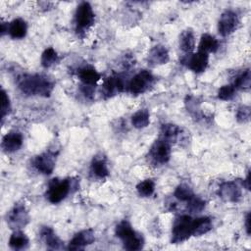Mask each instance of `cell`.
Instances as JSON below:
<instances>
[{"label": "cell", "instance_id": "6da1fadb", "mask_svg": "<svg viewBox=\"0 0 251 251\" xmlns=\"http://www.w3.org/2000/svg\"><path fill=\"white\" fill-rule=\"evenodd\" d=\"M19 88L26 95L48 97L54 88V82L42 75H23L18 79Z\"/></svg>", "mask_w": 251, "mask_h": 251}, {"label": "cell", "instance_id": "7a4b0ae2", "mask_svg": "<svg viewBox=\"0 0 251 251\" xmlns=\"http://www.w3.org/2000/svg\"><path fill=\"white\" fill-rule=\"evenodd\" d=\"M116 235L122 239L126 250H140L144 245L142 234L135 231L127 221L120 222L116 226Z\"/></svg>", "mask_w": 251, "mask_h": 251}, {"label": "cell", "instance_id": "3957f363", "mask_svg": "<svg viewBox=\"0 0 251 251\" xmlns=\"http://www.w3.org/2000/svg\"><path fill=\"white\" fill-rule=\"evenodd\" d=\"M193 235V219L182 215L176 219L172 229V243L177 244L187 240Z\"/></svg>", "mask_w": 251, "mask_h": 251}, {"label": "cell", "instance_id": "277c9868", "mask_svg": "<svg viewBox=\"0 0 251 251\" xmlns=\"http://www.w3.org/2000/svg\"><path fill=\"white\" fill-rule=\"evenodd\" d=\"M72 182L73 180L70 178L51 179V181L48 184V189L46 192V197L48 201L53 204H57L64 200L73 187Z\"/></svg>", "mask_w": 251, "mask_h": 251}, {"label": "cell", "instance_id": "5b68a950", "mask_svg": "<svg viewBox=\"0 0 251 251\" xmlns=\"http://www.w3.org/2000/svg\"><path fill=\"white\" fill-rule=\"evenodd\" d=\"M171 157V143L165 138L157 139L149 149L148 158L155 165L166 164Z\"/></svg>", "mask_w": 251, "mask_h": 251}, {"label": "cell", "instance_id": "8992f818", "mask_svg": "<svg viewBox=\"0 0 251 251\" xmlns=\"http://www.w3.org/2000/svg\"><path fill=\"white\" fill-rule=\"evenodd\" d=\"M154 82V76L151 72L147 70H142L137 73L129 80L127 84L128 91L132 94H142L149 89V87Z\"/></svg>", "mask_w": 251, "mask_h": 251}, {"label": "cell", "instance_id": "52a82bcc", "mask_svg": "<svg viewBox=\"0 0 251 251\" xmlns=\"http://www.w3.org/2000/svg\"><path fill=\"white\" fill-rule=\"evenodd\" d=\"M75 22L77 31H85L94 23V13L88 2H81L75 11Z\"/></svg>", "mask_w": 251, "mask_h": 251}, {"label": "cell", "instance_id": "ba28073f", "mask_svg": "<svg viewBox=\"0 0 251 251\" xmlns=\"http://www.w3.org/2000/svg\"><path fill=\"white\" fill-rule=\"evenodd\" d=\"M238 25L239 20L237 14L231 10H226L220 17L218 30L222 36H227L237 28Z\"/></svg>", "mask_w": 251, "mask_h": 251}, {"label": "cell", "instance_id": "9c48e42d", "mask_svg": "<svg viewBox=\"0 0 251 251\" xmlns=\"http://www.w3.org/2000/svg\"><path fill=\"white\" fill-rule=\"evenodd\" d=\"M28 220H29L28 213L25 205L18 203L10 211L7 218V223L12 228L16 230L24 227L28 223Z\"/></svg>", "mask_w": 251, "mask_h": 251}, {"label": "cell", "instance_id": "30bf717a", "mask_svg": "<svg viewBox=\"0 0 251 251\" xmlns=\"http://www.w3.org/2000/svg\"><path fill=\"white\" fill-rule=\"evenodd\" d=\"M188 55V54H187ZM181 63L183 65H186L188 69H190L194 73H202L206 70L208 67L209 63V55L205 52L198 51L194 54L185 56L182 60Z\"/></svg>", "mask_w": 251, "mask_h": 251}, {"label": "cell", "instance_id": "8fae6325", "mask_svg": "<svg viewBox=\"0 0 251 251\" xmlns=\"http://www.w3.org/2000/svg\"><path fill=\"white\" fill-rule=\"evenodd\" d=\"M218 194L224 201L232 203L238 202L242 196L241 189L235 181L223 182L219 187Z\"/></svg>", "mask_w": 251, "mask_h": 251}, {"label": "cell", "instance_id": "7c38bea8", "mask_svg": "<svg viewBox=\"0 0 251 251\" xmlns=\"http://www.w3.org/2000/svg\"><path fill=\"white\" fill-rule=\"evenodd\" d=\"M56 156L53 152H44L35 157L33 166L35 169L43 175H50L55 168Z\"/></svg>", "mask_w": 251, "mask_h": 251}, {"label": "cell", "instance_id": "4fadbf2b", "mask_svg": "<svg viewBox=\"0 0 251 251\" xmlns=\"http://www.w3.org/2000/svg\"><path fill=\"white\" fill-rule=\"evenodd\" d=\"M94 232L92 229H84L75 234L72 240L69 243V250H81L84 249L87 245H90L94 242Z\"/></svg>", "mask_w": 251, "mask_h": 251}, {"label": "cell", "instance_id": "5bb4252c", "mask_svg": "<svg viewBox=\"0 0 251 251\" xmlns=\"http://www.w3.org/2000/svg\"><path fill=\"white\" fill-rule=\"evenodd\" d=\"M125 87H126V83L124 78L120 75H115L107 77L104 80V83L102 85V90L105 95L110 97L117 93L123 92L125 90Z\"/></svg>", "mask_w": 251, "mask_h": 251}, {"label": "cell", "instance_id": "9a60e30c", "mask_svg": "<svg viewBox=\"0 0 251 251\" xmlns=\"http://www.w3.org/2000/svg\"><path fill=\"white\" fill-rule=\"evenodd\" d=\"M23 135L19 131H10L6 133L2 139L1 146L7 153H13L18 151L23 145Z\"/></svg>", "mask_w": 251, "mask_h": 251}, {"label": "cell", "instance_id": "2e32d148", "mask_svg": "<svg viewBox=\"0 0 251 251\" xmlns=\"http://www.w3.org/2000/svg\"><path fill=\"white\" fill-rule=\"evenodd\" d=\"M169 61V52L163 45L154 46L148 53V63L152 66L163 65Z\"/></svg>", "mask_w": 251, "mask_h": 251}, {"label": "cell", "instance_id": "e0dca14e", "mask_svg": "<svg viewBox=\"0 0 251 251\" xmlns=\"http://www.w3.org/2000/svg\"><path fill=\"white\" fill-rule=\"evenodd\" d=\"M77 75L83 85L93 86L97 83V81L101 78L100 74L91 66H85L79 69Z\"/></svg>", "mask_w": 251, "mask_h": 251}, {"label": "cell", "instance_id": "ac0fdd59", "mask_svg": "<svg viewBox=\"0 0 251 251\" xmlns=\"http://www.w3.org/2000/svg\"><path fill=\"white\" fill-rule=\"evenodd\" d=\"M27 25L25 20L17 18L8 24V33L14 39H22L25 36Z\"/></svg>", "mask_w": 251, "mask_h": 251}, {"label": "cell", "instance_id": "d6986e66", "mask_svg": "<svg viewBox=\"0 0 251 251\" xmlns=\"http://www.w3.org/2000/svg\"><path fill=\"white\" fill-rule=\"evenodd\" d=\"M41 238L45 244L51 249H61L63 247L62 240L56 235L54 230L49 226H43L40 230Z\"/></svg>", "mask_w": 251, "mask_h": 251}, {"label": "cell", "instance_id": "ffe728a7", "mask_svg": "<svg viewBox=\"0 0 251 251\" xmlns=\"http://www.w3.org/2000/svg\"><path fill=\"white\" fill-rule=\"evenodd\" d=\"M218 48H219V41L218 39H216V37L208 33H204L201 36L200 42L198 45V51H202L209 54V53L216 52Z\"/></svg>", "mask_w": 251, "mask_h": 251}, {"label": "cell", "instance_id": "44dd1931", "mask_svg": "<svg viewBox=\"0 0 251 251\" xmlns=\"http://www.w3.org/2000/svg\"><path fill=\"white\" fill-rule=\"evenodd\" d=\"M27 236L21 230L16 229L9 238V246L14 250H23L28 246Z\"/></svg>", "mask_w": 251, "mask_h": 251}, {"label": "cell", "instance_id": "7402d4cb", "mask_svg": "<svg viewBox=\"0 0 251 251\" xmlns=\"http://www.w3.org/2000/svg\"><path fill=\"white\" fill-rule=\"evenodd\" d=\"M212 221L208 217L193 219V236H200L212 229Z\"/></svg>", "mask_w": 251, "mask_h": 251}, {"label": "cell", "instance_id": "603a6c76", "mask_svg": "<svg viewBox=\"0 0 251 251\" xmlns=\"http://www.w3.org/2000/svg\"><path fill=\"white\" fill-rule=\"evenodd\" d=\"M195 46V36L190 28L183 30L179 36V47L180 49L189 54L193 51Z\"/></svg>", "mask_w": 251, "mask_h": 251}, {"label": "cell", "instance_id": "cb8c5ba5", "mask_svg": "<svg viewBox=\"0 0 251 251\" xmlns=\"http://www.w3.org/2000/svg\"><path fill=\"white\" fill-rule=\"evenodd\" d=\"M181 128L174 124H165L161 128L162 137L168 140L170 143L176 142L181 135Z\"/></svg>", "mask_w": 251, "mask_h": 251}, {"label": "cell", "instance_id": "d4e9b609", "mask_svg": "<svg viewBox=\"0 0 251 251\" xmlns=\"http://www.w3.org/2000/svg\"><path fill=\"white\" fill-rule=\"evenodd\" d=\"M90 170L92 175L95 176L97 178H104L109 175L107 163L103 158L95 157L91 163Z\"/></svg>", "mask_w": 251, "mask_h": 251}, {"label": "cell", "instance_id": "484cf974", "mask_svg": "<svg viewBox=\"0 0 251 251\" xmlns=\"http://www.w3.org/2000/svg\"><path fill=\"white\" fill-rule=\"evenodd\" d=\"M149 112L147 109H141L134 113L131 117L132 126L136 128H143L149 125Z\"/></svg>", "mask_w": 251, "mask_h": 251}, {"label": "cell", "instance_id": "4316f807", "mask_svg": "<svg viewBox=\"0 0 251 251\" xmlns=\"http://www.w3.org/2000/svg\"><path fill=\"white\" fill-rule=\"evenodd\" d=\"M58 59H59V56L55 51V49L52 47H48L43 51L41 55V65L44 68H50L51 66H53L58 62Z\"/></svg>", "mask_w": 251, "mask_h": 251}, {"label": "cell", "instance_id": "83f0119b", "mask_svg": "<svg viewBox=\"0 0 251 251\" xmlns=\"http://www.w3.org/2000/svg\"><path fill=\"white\" fill-rule=\"evenodd\" d=\"M136 189L137 192L140 196L142 197H149L154 193L155 190V183L152 179H144L142 181H140L137 185H136Z\"/></svg>", "mask_w": 251, "mask_h": 251}, {"label": "cell", "instance_id": "f1b7e54d", "mask_svg": "<svg viewBox=\"0 0 251 251\" xmlns=\"http://www.w3.org/2000/svg\"><path fill=\"white\" fill-rule=\"evenodd\" d=\"M174 195L176 199H178L179 201H183V202H187L191 197L194 196V193L192 191V189L186 185V184H179L176 186Z\"/></svg>", "mask_w": 251, "mask_h": 251}, {"label": "cell", "instance_id": "f546056e", "mask_svg": "<svg viewBox=\"0 0 251 251\" xmlns=\"http://www.w3.org/2000/svg\"><path fill=\"white\" fill-rule=\"evenodd\" d=\"M251 84V76L249 70L242 72L238 75L233 82V85L236 89H248Z\"/></svg>", "mask_w": 251, "mask_h": 251}, {"label": "cell", "instance_id": "4dcf8cb0", "mask_svg": "<svg viewBox=\"0 0 251 251\" xmlns=\"http://www.w3.org/2000/svg\"><path fill=\"white\" fill-rule=\"evenodd\" d=\"M236 90L237 89L234 87L233 84L223 85L218 91V98L221 100H224V101L230 100L234 97Z\"/></svg>", "mask_w": 251, "mask_h": 251}, {"label": "cell", "instance_id": "1f68e13d", "mask_svg": "<svg viewBox=\"0 0 251 251\" xmlns=\"http://www.w3.org/2000/svg\"><path fill=\"white\" fill-rule=\"evenodd\" d=\"M205 208V201L194 195L187 201V209L191 213H199Z\"/></svg>", "mask_w": 251, "mask_h": 251}, {"label": "cell", "instance_id": "d6a6232c", "mask_svg": "<svg viewBox=\"0 0 251 251\" xmlns=\"http://www.w3.org/2000/svg\"><path fill=\"white\" fill-rule=\"evenodd\" d=\"M1 101H2V105H1V118L4 119L5 116H7L10 112L11 109V103H10V99L8 94L6 93V91L4 89H2L1 91Z\"/></svg>", "mask_w": 251, "mask_h": 251}, {"label": "cell", "instance_id": "836d02e7", "mask_svg": "<svg viewBox=\"0 0 251 251\" xmlns=\"http://www.w3.org/2000/svg\"><path fill=\"white\" fill-rule=\"evenodd\" d=\"M250 114L251 111L249 106H241L236 112V120L239 123H247L250 120Z\"/></svg>", "mask_w": 251, "mask_h": 251}, {"label": "cell", "instance_id": "e575fe53", "mask_svg": "<svg viewBox=\"0 0 251 251\" xmlns=\"http://www.w3.org/2000/svg\"><path fill=\"white\" fill-rule=\"evenodd\" d=\"M245 227L247 234H250V213H247L245 218Z\"/></svg>", "mask_w": 251, "mask_h": 251}, {"label": "cell", "instance_id": "d590c367", "mask_svg": "<svg viewBox=\"0 0 251 251\" xmlns=\"http://www.w3.org/2000/svg\"><path fill=\"white\" fill-rule=\"evenodd\" d=\"M249 176H250V174L248 172L247 176H246V178L242 181V185L245 186L247 189H250V177H249Z\"/></svg>", "mask_w": 251, "mask_h": 251}]
</instances>
